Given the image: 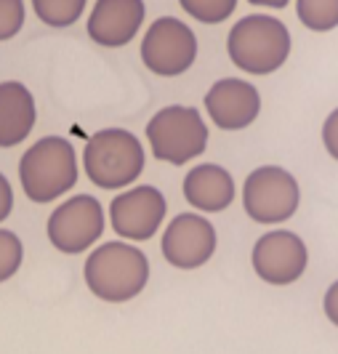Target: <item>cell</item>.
<instances>
[{
  "label": "cell",
  "mask_w": 338,
  "mask_h": 354,
  "mask_svg": "<svg viewBox=\"0 0 338 354\" xmlns=\"http://www.w3.org/2000/svg\"><path fill=\"white\" fill-rule=\"evenodd\" d=\"M205 109L216 128L221 131H243L261 112V96L256 86L240 77H224L205 93Z\"/></svg>",
  "instance_id": "obj_12"
},
{
  "label": "cell",
  "mask_w": 338,
  "mask_h": 354,
  "mask_svg": "<svg viewBox=\"0 0 338 354\" xmlns=\"http://www.w3.org/2000/svg\"><path fill=\"white\" fill-rule=\"evenodd\" d=\"M152 155L171 165H187L208 147V125L195 106H165L147 123Z\"/></svg>",
  "instance_id": "obj_5"
},
{
  "label": "cell",
  "mask_w": 338,
  "mask_h": 354,
  "mask_svg": "<svg viewBox=\"0 0 338 354\" xmlns=\"http://www.w3.org/2000/svg\"><path fill=\"white\" fill-rule=\"evenodd\" d=\"M24 24L21 0H0V40H11Z\"/></svg>",
  "instance_id": "obj_20"
},
{
  "label": "cell",
  "mask_w": 338,
  "mask_h": 354,
  "mask_svg": "<svg viewBox=\"0 0 338 354\" xmlns=\"http://www.w3.org/2000/svg\"><path fill=\"white\" fill-rule=\"evenodd\" d=\"M0 187H3V208H0V221H3V218H8V213H11V184H8L6 176L0 178Z\"/></svg>",
  "instance_id": "obj_23"
},
{
  "label": "cell",
  "mask_w": 338,
  "mask_h": 354,
  "mask_svg": "<svg viewBox=\"0 0 338 354\" xmlns=\"http://www.w3.org/2000/svg\"><path fill=\"white\" fill-rule=\"evenodd\" d=\"M83 277L96 299L107 304L131 301L149 283V259L139 248L112 240L86 259Z\"/></svg>",
  "instance_id": "obj_1"
},
{
  "label": "cell",
  "mask_w": 338,
  "mask_h": 354,
  "mask_svg": "<svg viewBox=\"0 0 338 354\" xmlns=\"http://www.w3.org/2000/svg\"><path fill=\"white\" fill-rule=\"evenodd\" d=\"M322 144H325L328 155L333 160H338V109H333L328 115L325 125H322Z\"/></svg>",
  "instance_id": "obj_21"
},
{
  "label": "cell",
  "mask_w": 338,
  "mask_h": 354,
  "mask_svg": "<svg viewBox=\"0 0 338 354\" xmlns=\"http://www.w3.org/2000/svg\"><path fill=\"white\" fill-rule=\"evenodd\" d=\"M46 230L56 250L77 256L104 234V208L93 195H75L48 216Z\"/></svg>",
  "instance_id": "obj_8"
},
{
  "label": "cell",
  "mask_w": 338,
  "mask_h": 354,
  "mask_svg": "<svg viewBox=\"0 0 338 354\" xmlns=\"http://www.w3.org/2000/svg\"><path fill=\"white\" fill-rule=\"evenodd\" d=\"M197 59V37L192 27L173 17H160L149 24L142 40L144 67L160 77L184 75Z\"/></svg>",
  "instance_id": "obj_7"
},
{
  "label": "cell",
  "mask_w": 338,
  "mask_h": 354,
  "mask_svg": "<svg viewBox=\"0 0 338 354\" xmlns=\"http://www.w3.org/2000/svg\"><path fill=\"white\" fill-rule=\"evenodd\" d=\"M296 14L306 30L330 32L338 27V0H296Z\"/></svg>",
  "instance_id": "obj_16"
},
{
  "label": "cell",
  "mask_w": 338,
  "mask_h": 354,
  "mask_svg": "<svg viewBox=\"0 0 338 354\" xmlns=\"http://www.w3.org/2000/svg\"><path fill=\"white\" fill-rule=\"evenodd\" d=\"M21 192L32 203H51L77 184L75 147L62 136L37 139L19 160Z\"/></svg>",
  "instance_id": "obj_3"
},
{
  "label": "cell",
  "mask_w": 338,
  "mask_h": 354,
  "mask_svg": "<svg viewBox=\"0 0 338 354\" xmlns=\"http://www.w3.org/2000/svg\"><path fill=\"white\" fill-rule=\"evenodd\" d=\"M24 259V248H21V240L11 230H0V280H11L14 272L21 266Z\"/></svg>",
  "instance_id": "obj_19"
},
{
  "label": "cell",
  "mask_w": 338,
  "mask_h": 354,
  "mask_svg": "<svg viewBox=\"0 0 338 354\" xmlns=\"http://www.w3.org/2000/svg\"><path fill=\"white\" fill-rule=\"evenodd\" d=\"M253 272L269 285H290L306 272L309 253L296 232H267L253 245Z\"/></svg>",
  "instance_id": "obj_10"
},
{
  "label": "cell",
  "mask_w": 338,
  "mask_h": 354,
  "mask_svg": "<svg viewBox=\"0 0 338 354\" xmlns=\"http://www.w3.org/2000/svg\"><path fill=\"white\" fill-rule=\"evenodd\" d=\"M142 142L125 128H104L93 133L83 149L86 176L99 189H123L133 184L144 171Z\"/></svg>",
  "instance_id": "obj_4"
},
{
  "label": "cell",
  "mask_w": 338,
  "mask_h": 354,
  "mask_svg": "<svg viewBox=\"0 0 338 354\" xmlns=\"http://www.w3.org/2000/svg\"><path fill=\"white\" fill-rule=\"evenodd\" d=\"M181 8L203 24H221L234 14L237 0H178Z\"/></svg>",
  "instance_id": "obj_18"
},
{
  "label": "cell",
  "mask_w": 338,
  "mask_h": 354,
  "mask_svg": "<svg viewBox=\"0 0 338 354\" xmlns=\"http://www.w3.org/2000/svg\"><path fill=\"white\" fill-rule=\"evenodd\" d=\"M35 17L48 27H72L86 11V0H32Z\"/></svg>",
  "instance_id": "obj_17"
},
{
  "label": "cell",
  "mask_w": 338,
  "mask_h": 354,
  "mask_svg": "<svg viewBox=\"0 0 338 354\" xmlns=\"http://www.w3.org/2000/svg\"><path fill=\"white\" fill-rule=\"evenodd\" d=\"M144 0H96L88 17V37L104 48L128 46L142 30Z\"/></svg>",
  "instance_id": "obj_13"
},
{
  "label": "cell",
  "mask_w": 338,
  "mask_h": 354,
  "mask_svg": "<svg viewBox=\"0 0 338 354\" xmlns=\"http://www.w3.org/2000/svg\"><path fill=\"white\" fill-rule=\"evenodd\" d=\"M253 6H264V8H285L290 0H248Z\"/></svg>",
  "instance_id": "obj_24"
},
{
  "label": "cell",
  "mask_w": 338,
  "mask_h": 354,
  "mask_svg": "<svg viewBox=\"0 0 338 354\" xmlns=\"http://www.w3.org/2000/svg\"><path fill=\"white\" fill-rule=\"evenodd\" d=\"M165 213H168L165 197L158 187H149V184L120 192L109 203V221L115 234L133 243H142L158 234Z\"/></svg>",
  "instance_id": "obj_9"
},
{
  "label": "cell",
  "mask_w": 338,
  "mask_h": 354,
  "mask_svg": "<svg viewBox=\"0 0 338 354\" xmlns=\"http://www.w3.org/2000/svg\"><path fill=\"white\" fill-rule=\"evenodd\" d=\"M227 51L234 67L248 75H272L290 56V32L280 19L250 14L234 21L227 37Z\"/></svg>",
  "instance_id": "obj_2"
},
{
  "label": "cell",
  "mask_w": 338,
  "mask_h": 354,
  "mask_svg": "<svg viewBox=\"0 0 338 354\" xmlns=\"http://www.w3.org/2000/svg\"><path fill=\"white\" fill-rule=\"evenodd\" d=\"M234 178L227 168L203 162L184 176V200L203 213L227 211L234 200Z\"/></svg>",
  "instance_id": "obj_14"
},
{
  "label": "cell",
  "mask_w": 338,
  "mask_h": 354,
  "mask_svg": "<svg viewBox=\"0 0 338 354\" xmlns=\"http://www.w3.org/2000/svg\"><path fill=\"white\" fill-rule=\"evenodd\" d=\"M299 181L280 165H261L243 184V208L259 224L288 221L299 211Z\"/></svg>",
  "instance_id": "obj_6"
},
{
  "label": "cell",
  "mask_w": 338,
  "mask_h": 354,
  "mask_svg": "<svg viewBox=\"0 0 338 354\" xmlns=\"http://www.w3.org/2000/svg\"><path fill=\"white\" fill-rule=\"evenodd\" d=\"M162 256L176 269H197L216 253L214 224L200 213H178L162 232Z\"/></svg>",
  "instance_id": "obj_11"
},
{
  "label": "cell",
  "mask_w": 338,
  "mask_h": 354,
  "mask_svg": "<svg viewBox=\"0 0 338 354\" xmlns=\"http://www.w3.org/2000/svg\"><path fill=\"white\" fill-rule=\"evenodd\" d=\"M35 99L27 86L6 80L0 86V147L11 149L21 144L35 128Z\"/></svg>",
  "instance_id": "obj_15"
},
{
  "label": "cell",
  "mask_w": 338,
  "mask_h": 354,
  "mask_svg": "<svg viewBox=\"0 0 338 354\" xmlns=\"http://www.w3.org/2000/svg\"><path fill=\"white\" fill-rule=\"evenodd\" d=\"M322 309H325V317L338 328V280L328 288V293L322 299Z\"/></svg>",
  "instance_id": "obj_22"
}]
</instances>
